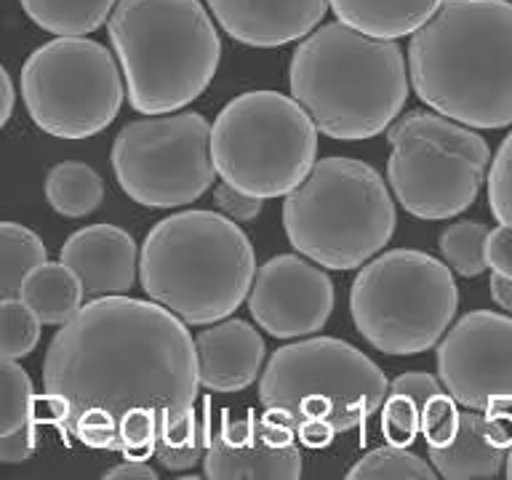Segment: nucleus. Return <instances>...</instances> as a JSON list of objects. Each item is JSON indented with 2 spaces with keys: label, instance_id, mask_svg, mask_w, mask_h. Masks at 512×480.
Masks as SVG:
<instances>
[{
  "label": "nucleus",
  "instance_id": "obj_11",
  "mask_svg": "<svg viewBox=\"0 0 512 480\" xmlns=\"http://www.w3.org/2000/svg\"><path fill=\"white\" fill-rule=\"evenodd\" d=\"M118 56L96 40L56 35L22 67V99L32 123L59 139H88L118 118L123 80Z\"/></svg>",
  "mask_w": 512,
  "mask_h": 480
},
{
  "label": "nucleus",
  "instance_id": "obj_1",
  "mask_svg": "<svg viewBox=\"0 0 512 480\" xmlns=\"http://www.w3.org/2000/svg\"><path fill=\"white\" fill-rule=\"evenodd\" d=\"M38 416L62 435L123 459H150L195 414L198 347L158 302L99 296L56 331L43 360Z\"/></svg>",
  "mask_w": 512,
  "mask_h": 480
},
{
  "label": "nucleus",
  "instance_id": "obj_19",
  "mask_svg": "<svg viewBox=\"0 0 512 480\" xmlns=\"http://www.w3.org/2000/svg\"><path fill=\"white\" fill-rule=\"evenodd\" d=\"M200 384L211 392H240L262 374L264 339L251 323L224 318L195 336Z\"/></svg>",
  "mask_w": 512,
  "mask_h": 480
},
{
  "label": "nucleus",
  "instance_id": "obj_8",
  "mask_svg": "<svg viewBox=\"0 0 512 480\" xmlns=\"http://www.w3.org/2000/svg\"><path fill=\"white\" fill-rule=\"evenodd\" d=\"M318 126L294 96L248 91L214 120L211 158L222 182L256 198H280L310 176Z\"/></svg>",
  "mask_w": 512,
  "mask_h": 480
},
{
  "label": "nucleus",
  "instance_id": "obj_31",
  "mask_svg": "<svg viewBox=\"0 0 512 480\" xmlns=\"http://www.w3.org/2000/svg\"><path fill=\"white\" fill-rule=\"evenodd\" d=\"M488 206L499 224H512V131L504 136L488 171Z\"/></svg>",
  "mask_w": 512,
  "mask_h": 480
},
{
  "label": "nucleus",
  "instance_id": "obj_12",
  "mask_svg": "<svg viewBox=\"0 0 512 480\" xmlns=\"http://www.w3.org/2000/svg\"><path fill=\"white\" fill-rule=\"evenodd\" d=\"M120 190L144 208H179L211 190V126L200 112L147 115L112 142Z\"/></svg>",
  "mask_w": 512,
  "mask_h": 480
},
{
  "label": "nucleus",
  "instance_id": "obj_20",
  "mask_svg": "<svg viewBox=\"0 0 512 480\" xmlns=\"http://www.w3.org/2000/svg\"><path fill=\"white\" fill-rule=\"evenodd\" d=\"M336 19L374 38L398 40L430 22L443 0H328Z\"/></svg>",
  "mask_w": 512,
  "mask_h": 480
},
{
  "label": "nucleus",
  "instance_id": "obj_24",
  "mask_svg": "<svg viewBox=\"0 0 512 480\" xmlns=\"http://www.w3.org/2000/svg\"><path fill=\"white\" fill-rule=\"evenodd\" d=\"M46 200L59 216L80 219L94 214L104 200V182L86 163H59L46 176Z\"/></svg>",
  "mask_w": 512,
  "mask_h": 480
},
{
  "label": "nucleus",
  "instance_id": "obj_4",
  "mask_svg": "<svg viewBox=\"0 0 512 480\" xmlns=\"http://www.w3.org/2000/svg\"><path fill=\"white\" fill-rule=\"evenodd\" d=\"M256 256L235 219L214 211H179L147 232L139 280L152 302L187 323L230 318L254 286Z\"/></svg>",
  "mask_w": 512,
  "mask_h": 480
},
{
  "label": "nucleus",
  "instance_id": "obj_15",
  "mask_svg": "<svg viewBox=\"0 0 512 480\" xmlns=\"http://www.w3.org/2000/svg\"><path fill=\"white\" fill-rule=\"evenodd\" d=\"M299 446L296 432L272 414L232 416L224 411L208 443L203 475L211 480H296L302 475Z\"/></svg>",
  "mask_w": 512,
  "mask_h": 480
},
{
  "label": "nucleus",
  "instance_id": "obj_26",
  "mask_svg": "<svg viewBox=\"0 0 512 480\" xmlns=\"http://www.w3.org/2000/svg\"><path fill=\"white\" fill-rule=\"evenodd\" d=\"M211 435H214V427H211V398H203L200 400V411L195 408V414L187 422L168 432L166 438H160L158 448H155V459H158L163 470H192L195 464L206 459Z\"/></svg>",
  "mask_w": 512,
  "mask_h": 480
},
{
  "label": "nucleus",
  "instance_id": "obj_32",
  "mask_svg": "<svg viewBox=\"0 0 512 480\" xmlns=\"http://www.w3.org/2000/svg\"><path fill=\"white\" fill-rule=\"evenodd\" d=\"M262 200L256 195H248V192L232 187V184L222 182L214 190V203L216 208L222 211L224 216H230L235 222H254L256 216L262 214Z\"/></svg>",
  "mask_w": 512,
  "mask_h": 480
},
{
  "label": "nucleus",
  "instance_id": "obj_18",
  "mask_svg": "<svg viewBox=\"0 0 512 480\" xmlns=\"http://www.w3.org/2000/svg\"><path fill=\"white\" fill-rule=\"evenodd\" d=\"M59 259L78 275L91 299L126 294L139 270L134 238L115 224H94L72 232Z\"/></svg>",
  "mask_w": 512,
  "mask_h": 480
},
{
  "label": "nucleus",
  "instance_id": "obj_22",
  "mask_svg": "<svg viewBox=\"0 0 512 480\" xmlns=\"http://www.w3.org/2000/svg\"><path fill=\"white\" fill-rule=\"evenodd\" d=\"M83 283L67 264L43 262L30 278L24 280L19 299L30 304V310L43 326H64L83 307Z\"/></svg>",
  "mask_w": 512,
  "mask_h": 480
},
{
  "label": "nucleus",
  "instance_id": "obj_16",
  "mask_svg": "<svg viewBox=\"0 0 512 480\" xmlns=\"http://www.w3.org/2000/svg\"><path fill=\"white\" fill-rule=\"evenodd\" d=\"M232 40L251 48H278L307 38L328 14V0H208Z\"/></svg>",
  "mask_w": 512,
  "mask_h": 480
},
{
  "label": "nucleus",
  "instance_id": "obj_2",
  "mask_svg": "<svg viewBox=\"0 0 512 480\" xmlns=\"http://www.w3.org/2000/svg\"><path fill=\"white\" fill-rule=\"evenodd\" d=\"M416 96L472 128L512 126V3L443 0L408 43Z\"/></svg>",
  "mask_w": 512,
  "mask_h": 480
},
{
  "label": "nucleus",
  "instance_id": "obj_13",
  "mask_svg": "<svg viewBox=\"0 0 512 480\" xmlns=\"http://www.w3.org/2000/svg\"><path fill=\"white\" fill-rule=\"evenodd\" d=\"M438 374L459 406H512V318L475 310L456 320L438 344Z\"/></svg>",
  "mask_w": 512,
  "mask_h": 480
},
{
  "label": "nucleus",
  "instance_id": "obj_25",
  "mask_svg": "<svg viewBox=\"0 0 512 480\" xmlns=\"http://www.w3.org/2000/svg\"><path fill=\"white\" fill-rule=\"evenodd\" d=\"M46 262L43 240L24 224H0V296H19L24 280Z\"/></svg>",
  "mask_w": 512,
  "mask_h": 480
},
{
  "label": "nucleus",
  "instance_id": "obj_30",
  "mask_svg": "<svg viewBox=\"0 0 512 480\" xmlns=\"http://www.w3.org/2000/svg\"><path fill=\"white\" fill-rule=\"evenodd\" d=\"M40 318L30 304L11 296L0 302V355L6 360L27 358L40 339Z\"/></svg>",
  "mask_w": 512,
  "mask_h": 480
},
{
  "label": "nucleus",
  "instance_id": "obj_29",
  "mask_svg": "<svg viewBox=\"0 0 512 480\" xmlns=\"http://www.w3.org/2000/svg\"><path fill=\"white\" fill-rule=\"evenodd\" d=\"M438 470L419 459L416 454L406 451V446H382L360 456L355 467L347 470L350 480L366 478H398V480H432Z\"/></svg>",
  "mask_w": 512,
  "mask_h": 480
},
{
  "label": "nucleus",
  "instance_id": "obj_21",
  "mask_svg": "<svg viewBox=\"0 0 512 480\" xmlns=\"http://www.w3.org/2000/svg\"><path fill=\"white\" fill-rule=\"evenodd\" d=\"M440 392H446V387H440V382L432 374H424V371L400 374L390 384V392H387L382 408V432L387 443L406 448L411 446L416 435L422 432L424 411Z\"/></svg>",
  "mask_w": 512,
  "mask_h": 480
},
{
  "label": "nucleus",
  "instance_id": "obj_38",
  "mask_svg": "<svg viewBox=\"0 0 512 480\" xmlns=\"http://www.w3.org/2000/svg\"><path fill=\"white\" fill-rule=\"evenodd\" d=\"M504 475L512 480V448H510V456H507V467H504Z\"/></svg>",
  "mask_w": 512,
  "mask_h": 480
},
{
  "label": "nucleus",
  "instance_id": "obj_3",
  "mask_svg": "<svg viewBox=\"0 0 512 480\" xmlns=\"http://www.w3.org/2000/svg\"><path fill=\"white\" fill-rule=\"evenodd\" d=\"M288 86L320 134L360 142L400 118L408 99L406 56L395 40L374 38L336 19L296 46Z\"/></svg>",
  "mask_w": 512,
  "mask_h": 480
},
{
  "label": "nucleus",
  "instance_id": "obj_10",
  "mask_svg": "<svg viewBox=\"0 0 512 480\" xmlns=\"http://www.w3.org/2000/svg\"><path fill=\"white\" fill-rule=\"evenodd\" d=\"M387 182L408 214L443 222L475 203L486 182V139L443 112L411 110L387 128Z\"/></svg>",
  "mask_w": 512,
  "mask_h": 480
},
{
  "label": "nucleus",
  "instance_id": "obj_27",
  "mask_svg": "<svg viewBox=\"0 0 512 480\" xmlns=\"http://www.w3.org/2000/svg\"><path fill=\"white\" fill-rule=\"evenodd\" d=\"M486 240V224L462 219V222L448 224L446 230L440 232V256H443V262H446L456 275H462V278H478L480 272H486L488 267Z\"/></svg>",
  "mask_w": 512,
  "mask_h": 480
},
{
  "label": "nucleus",
  "instance_id": "obj_23",
  "mask_svg": "<svg viewBox=\"0 0 512 480\" xmlns=\"http://www.w3.org/2000/svg\"><path fill=\"white\" fill-rule=\"evenodd\" d=\"M32 22L54 35L83 38L110 22L118 0H19Z\"/></svg>",
  "mask_w": 512,
  "mask_h": 480
},
{
  "label": "nucleus",
  "instance_id": "obj_36",
  "mask_svg": "<svg viewBox=\"0 0 512 480\" xmlns=\"http://www.w3.org/2000/svg\"><path fill=\"white\" fill-rule=\"evenodd\" d=\"M488 288H491V299L512 315V280L502 278V275H494Z\"/></svg>",
  "mask_w": 512,
  "mask_h": 480
},
{
  "label": "nucleus",
  "instance_id": "obj_14",
  "mask_svg": "<svg viewBox=\"0 0 512 480\" xmlns=\"http://www.w3.org/2000/svg\"><path fill=\"white\" fill-rule=\"evenodd\" d=\"M334 310V283L320 264L296 254L272 256L254 275L248 312L275 339H302L326 326Z\"/></svg>",
  "mask_w": 512,
  "mask_h": 480
},
{
  "label": "nucleus",
  "instance_id": "obj_34",
  "mask_svg": "<svg viewBox=\"0 0 512 480\" xmlns=\"http://www.w3.org/2000/svg\"><path fill=\"white\" fill-rule=\"evenodd\" d=\"M486 262L494 275L512 280V224H499L488 232Z\"/></svg>",
  "mask_w": 512,
  "mask_h": 480
},
{
  "label": "nucleus",
  "instance_id": "obj_33",
  "mask_svg": "<svg viewBox=\"0 0 512 480\" xmlns=\"http://www.w3.org/2000/svg\"><path fill=\"white\" fill-rule=\"evenodd\" d=\"M38 448V422H30L14 432L0 435V462L22 464L27 462Z\"/></svg>",
  "mask_w": 512,
  "mask_h": 480
},
{
  "label": "nucleus",
  "instance_id": "obj_17",
  "mask_svg": "<svg viewBox=\"0 0 512 480\" xmlns=\"http://www.w3.org/2000/svg\"><path fill=\"white\" fill-rule=\"evenodd\" d=\"M512 448V416L499 411L467 408L459 414L454 435L443 446H427L432 467L440 478H496Z\"/></svg>",
  "mask_w": 512,
  "mask_h": 480
},
{
  "label": "nucleus",
  "instance_id": "obj_5",
  "mask_svg": "<svg viewBox=\"0 0 512 480\" xmlns=\"http://www.w3.org/2000/svg\"><path fill=\"white\" fill-rule=\"evenodd\" d=\"M107 32L142 115L182 110L219 70L222 40L200 0H118Z\"/></svg>",
  "mask_w": 512,
  "mask_h": 480
},
{
  "label": "nucleus",
  "instance_id": "obj_28",
  "mask_svg": "<svg viewBox=\"0 0 512 480\" xmlns=\"http://www.w3.org/2000/svg\"><path fill=\"white\" fill-rule=\"evenodd\" d=\"M0 390H3V395H0V435L19 430L30 422H40L32 379L16 360L3 358Z\"/></svg>",
  "mask_w": 512,
  "mask_h": 480
},
{
  "label": "nucleus",
  "instance_id": "obj_9",
  "mask_svg": "<svg viewBox=\"0 0 512 480\" xmlns=\"http://www.w3.org/2000/svg\"><path fill=\"white\" fill-rule=\"evenodd\" d=\"M456 307L451 267L414 248L384 251L352 280V323L384 355H419L435 347Z\"/></svg>",
  "mask_w": 512,
  "mask_h": 480
},
{
  "label": "nucleus",
  "instance_id": "obj_35",
  "mask_svg": "<svg viewBox=\"0 0 512 480\" xmlns=\"http://www.w3.org/2000/svg\"><path fill=\"white\" fill-rule=\"evenodd\" d=\"M118 478H136V480H158V470H152L150 464L142 459H123L115 464L112 470L104 472V480H118Z\"/></svg>",
  "mask_w": 512,
  "mask_h": 480
},
{
  "label": "nucleus",
  "instance_id": "obj_7",
  "mask_svg": "<svg viewBox=\"0 0 512 480\" xmlns=\"http://www.w3.org/2000/svg\"><path fill=\"white\" fill-rule=\"evenodd\" d=\"M387 376L355 344L315 336L272 352L262 379L259 403L291 430L323 422L336 432L366 424L384 406Z\"/></svg>",
  "mask_w": 512,
  "mask_h": 480
},
{
  "label": "nucleus",
  "instance_id": "obj_6",
  "mask_svg": "<svg viewBox=\"0 0 512 480\" xmlns=\"http://www.w3.org/2000/svg\"><path fill=\"white\" fill-rule=\"evenodd\" d=\"M395 203L382 174L363 160L323 158L283 203L291 246L328 270L371 262L395 232Z\"/></svg>",
  "mask_w": 512,
  "mask_h": 480
},
{
  "label": "nucleus",
  "instance_id": "obj_37",
  "mask_svg": "<svg viewBox=\"0 0 512 480\" xmlns=\"http://www.w3.org/2000/svg\"><path fill=\"white\" fill-rule=\"evenodd\" d=\"M0 86H3V110H0V123H8L11 118V112H14V102H16V91L14 83H11V75L8 70H0Z\"/></svg>",
  "mask_w": 512,
  "mask_h": 480
}]
</instances>
